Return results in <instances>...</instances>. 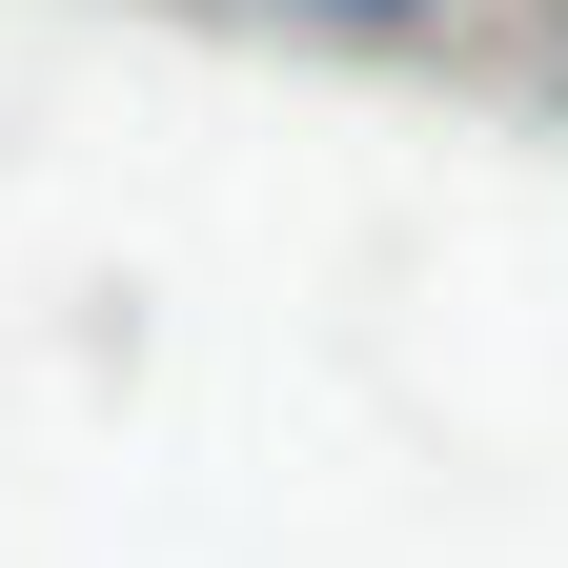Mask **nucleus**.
I'll list each match as a JSON object with an SVG mask.
<instances>
[{
  "mask_svg": "<svg viewBox=\"0 0 568 568\" xmlns=\"http://www.w3.org/2000/svg\"><path fill=\"white\" fill-rule=\"evenodd\" d=\"M325 21H426V0H325Z\"/></svg>",
  "mask_w": 568,
  "mask_h": 568,
  "instance_id": "f257e3e1",
  "label": "nucleus"
}]
</instances>
